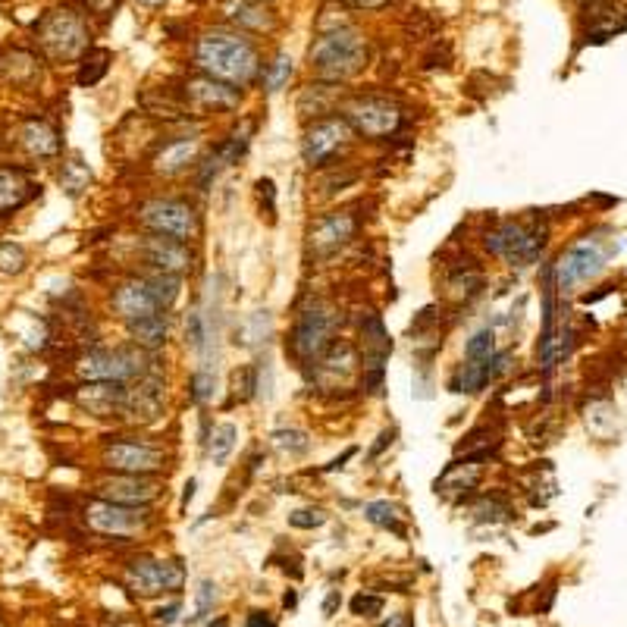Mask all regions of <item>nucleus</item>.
Here are the masks:
<instances>
[{"label": "nucleus", "mask_w": 627, "mask_h": 627, "mask_svg": "<svg viewBox=\"0 0 627 627\" xmlns=\"http://www.w3.org/2000/svg\"><path fill=\"white\" fill-rule=\"evenodd\" d=\"M195 66L204 76L220 79L232 88H248L258 79L261 54L254 48V41L239 32H204L195 44Z\"/></svg>", "instance_id": "nucleus-1"}, {"label": "nucleus", "mask_w": 627, "mask_h": 627, "mask_svg": "<svg viewBox=\"0 0 627 627\" xmlns=\"http://www.w3.org/2000/svg\"><path fill=\"white\" fill-rule=\"evenodd\" d=\"M217 599H220V587L214 584V580H201L198 593H195V615L189 618V624L204 621L207 615H211V609L217 606Z\"/></svg>", "instance_id": "nucleus-41"}, {"label": "nucleus", "mask_w": 627, "mask_h": 627, "mask_svg": "<svg viewBox=\"0 0 627 627\" xmlns=\"http://www.w3.org/2000/svg\"><path fill=\"white\" fill-rule=\"evenodd\" d=\"M167 411V383L160 374H145L132 383H126L123 392V405H120V417L129 424L148 427L157 424Z\"/></svg>", "instance_id": "nucleus-14"}, {"label": "nucleus", "mask_w": 627, "mask_h": 627, "mask_svg": "<svg viewBox=\"0 0 627 627\" xmlns=\"http://www.w3.org/2000/svg\"><path fill=\"white\" fill-rule=\"evenodd\" d=\"M270 446L280 455L301 458V455H308V449H311V436L305 430H298V427H283V430L270 433Z\"/></svg>", "instance_id": "nucleus-33"}, {"label": "nucleus", "mask_w": 627, "mask_h": 627, "mask_svg": "<svg viewBox=\"0 0 627 627\" xmlns=\"http://www.w3.org/2000/svg\"><path fill=\"white\" fill-rule=\"evenodd\" d=\"M123 383H85L76 392V402L98 417H120V405H123Z\"/></svg>", "instance_id": "nucleus-23"}, {"label": "nucleus", "mask_w": 627, "mask_h": 627, "mask_svg": "<svg viewBox=\"0 0 627 627\" xmlns=\"http://www.w3.org/2000/svg\"><path fill=\"white\" fill-rule=\"evenodd\" d=\"M214 396H217V374L207 367H198L189 377V399L195 405H207V402H214Z\"/></svg>", "instance_id": "nucleus-39"}, {"label": "nucleus", "mask_w": 627, "mask_h": 627, "mask_svg": "<svg viewBox=\"0 0 627 627\" xmlns=\"http://www.w3.org/2000/svg\"><path fill=\"white\" fill-rule=\"evenodd\" d=\"M113 627H138L135 621H113Z\"/></svg>", "instance_id": "nucleus-58"}, {"label": "nucleus", "mask_w": 627, "mask_h": 627, "mask_svg": "<svg viewBox=\"0 0 627 627\" xmlns=\"http://www.w3.org/2000/svg\"><path fill=\"white\" fill-rule=\"evenodd\" d=\"M19 145L26 148V154L38 157V160H48V157H57L63 142H60V132L48 123V120H26L19 129Z\"/></svg>", "instance_id": "nucleus-24"}, {"label": "nucleus", "mask_w": 627, "mask_h": 627, "mask_svg": "<svg viewBox=\"0 0 627 627\" xmlns=\"http://www.w3.org/2000/svg\"><path fill=\"white\" fill-rule=\"evenodd\" d=\"M493 380V367L490 361H464L458 364V370L449 380V389L458 392V396H477L480 389H486Z\"/></svg>", "instance_id": "nucleus-28"}, {"label": "nucleus", "mask_w": 627, "mask_h": 627, "mask_svg": "<svg viewBox=\"0 0 627 627\" xmlns=\"http://www.w3.org/2000/svg\"><path fill=\"white\" fill-rule=\"evenodd\" d=\"M145 280H148V286H151V292H154V298H157V305H160V311L164 314H170L173 308H176V301H179V295H182V276H173V273H145Z\"/></svg>", "instance_id": "nucleus-31"}, {"label": "nucleus", "mask_w": 627, "mask_h": 627, "mask_svg": "<svg viewBox=\"0 0 627 627\" xmlns=\"http://www.w3.org/2000/svg\"><path fill=\"white\" fill-rule=\"evenodd\" d=\"M308 63L320 82L339 85L367 66V38L355 26H333L314 38Z\"/></svg>", "instance_id": "nucleus-2"}, {"label": "nucleus", "mask_w": 627, "mask_h": 627, "mask_svg": "<svg viewBox=\"0 0 627 627\" xmlns=\"http://www.w3.org/2000/svg\"><path fill=\"white\" fill-rule=\"evenodd\" d=\"M185 101H189V107L204 110V113H232V110H239L242 95H239V88L201 73L185 82Z\"/></svg>", "instance_id": "nucleus-19"}, {"label": "nucleus", "mask_w": 627, "mask_h": 627, "mask_svg": "<svg viewBox=\"0 0 627 627\" xmlns=\"http://www.w3.org/2000/svg\"><path fill=\"white\" fill-rule=\"evenodd\" d=\"M471 515L480 524H496V521H505L508 515H512V508H508V502H502L499 496H480L477 505L471 508Z\"/></svg>", "instance_id": "nucleus-40"}, {"label": "nucleus", "mask_w": 627, "mask_h": 627, "mask_svg": "<svg viewBox=\"0 0 627 627\" xmlns=\"http://www.w3.org/2000/svg\"><path fill=\"white\" fill-rule=\"evenodd\" d=\"M110 308L123 323H132L138 317H151V314H164L157 305L151 286H148V280H145V273L129 276V280H123L120 286H116L113 295H110Z\"/></svg>", "instance_id": "nucleus-18"}, {"label": "nucleus", "mask_w": 627, "mask_h": 627, "mask_svg": "<svg viewBox=\"0 0 627 627\" xmlns=\"http://www.w3.org/2000/svg\"><path fill=\"white\" fill-rule=\"evenodd\" d=\"M339 606H342V596H339V590H330L327 602H323V615H333Z\"/></svg>", "instance_id": "nucleus-52"}, {"label": "nucleus", "mask_w": 627, "mask_h": 627, "mask_svg": "<svg viewBox=\"0 0 627 627\" xmlns=\"http://www.w3.org/2000/svg\"><path fill=\"white\" fill-rule=\"evenodd\" d=\"M606 261H609V248L599 239H584V242L571 245L562 258L552 264L555 289H559L562 295L577 292L580 286H587L590 280H596V276L606 270Z\"/></svg>", "instance_id": "nucleus-11"}, {"label": "nucleus", "mask_w": 627, "mask_h": 627, "mask_svg": "<svg viewBox=\"0 0 627 627\" xmlns=\"http://www.w3.org/2000/svg\"><path fill=\"white\" fill-rule=\"evenodd\" d=\"M195 486H198V480H189V483H185V490H182V508H189V502L195 499Z\"/></svg>", "instance_id": "nucleus-54"}, {"label": "nucleus", "mask_w": 627, "mask_h": 627, "mask_svg": "<svg viewBox=\"0 0 627 627\" xmlns=\"http://www.w3.org/2000/svg\"><path fill=\"white\" fill-rule=\"evenodd\" d=\"M85 4H88V10H91V13L107 16L116 4H120V0H85Z\"/></svg>", "instance_id": "nucleus-49"}, {"label": "nucleus", "mask_w": 627, "mask_h": 627, "mask_svg": "<svg viewBox=\"0 0 627 627\" xmlns=\"http://www.w3.org/2000/svg\"><path fill=\"white\" fill-rule=\"evenodd\" d=\"M104 458V468L113 471V474H138V477H157L164 474L167 468V449L157 446V443H148L142 436H116L104 446L101 452Z\"/></svg>", "instance_id": "nucleus-9"}, {"label": "nucleus", "mask_w": 627, "mask_h": 627, "mask_svg": "<svg viewBox=\"0 0 627 627\" xmlns=\"http://www.w3.org/2000/svg\"><path fill=\"white\" fill-rule=\"evenodd\" d=\"M352 455H355V449H345V452H342L339 458H333V461H330V464H327V468H323V471H339V468H345V461L352 458Z\"/></svg>", "instance_id": "nucleus-53"}, {"label": "nucleus", "mask_w": 627, "mask_h": 627, "mask_svg": "<svg viewBox=\"0 0 627 627\" xmlns=\"http://www.w3.org/2000/svg\"><path fill=\"white\" fill-rule=\"evenodd\" d=\"M361 217L355 207H342V211L320 214L308 226V251L314 258H333L336 251H342L348 242L358 236Z\"/></svg>", "instance_id": "nucleus-15"}, {"label": "nucleus", "mask_w": 627, "mask_h": 627, "mask_svg": "<svg viewBox=\"0 0 627 627\" xmlns=\"http://www.w3.org/2000/svg\"><path fill=\"white\" fill-rule=\"evenodd\" d=\"M35 35H38V48L44 51V57L54 63H73L91 51L88 22L73 7H57L48 16H41Z\"/></svg>", "instance_id": "nucleus-4"}, {"label": "nucleus", "mask_w": 627, "mask_h": 627, "mask_svg": "<svg viewBox=\"0 0 627 627\" xmlns=\"http://www.w3.org/2000/svg\"><path fill=\"white\" fill-rule=\"evenodd\" d=\"M364 518L380 527V530H392L396 537H405V524H402V508L389 499H374L364 505Z\"/></svg>", "instance_id": "nucleus-30"}, {"label": "nucleus", "mask_w": 627, "mask_h": 627, "mask_svg": "<svg viewBox=\"0 0 627 627\" xmlns=\"http://www.w3.org/2000/svg\"><path fill=\"white\" fill-rule=\"evenodd\" d=\"M185 345L195 348V352L207 345V317L201 311H189V317H185Z\"/></svg>", "instance_id": "nucleus-44"}, {"label": "nucleus", "mask_w": 627, "mask_h": 627, "mask_svg": "<svg viewBox=\"0 0 627 627\" xmlns=\"http://www.w3.org/2000/svg\"><path fill=\"white\" fill-rule=\"evenodd\" d=\"M138 261H142L151 273H173L185 276L195 270V251L189 242L154 236L148 232L145 239H138Z\"/></svg>", "instance_id": "nucleus-16"}, {"label": "nucleus", "mask_w": 627, "mask_h": 627, "mask_svg": "<svg viewBox=\"0 0 627 627\" xmlns=\"http://www.w3.org/2000/svg\"><path fill=\"white\" fill-rule=\"evenodd\" d=\"M549 242V229L537 220H502L483 236V248L508 267H530Z\"/></svg>", "instance_id": "nucleus-5"}, {"label": "nucleus", "mask_w": 627, "mask_h": 627, "mask_svg": "<svg viewBox=\"0 0 627 627\" xmlns=\"http://www.w3.org/2000/svg\"><path fill=\"white\" fill-rule=\"evenodd\" d=\"M342 120L367 142H386L405 126V110L386 95H355L342 104Z\"/></svg>", "instance_id": "nucleus-6"}, {"label": "nucleus", "mask_w": 627, "mask_h": 627, "mask_svg": "<svg viewBox=\"0 0 627 627\" xmlns=\"http://www.w3.org/2000/svg\"><path fill=\"white\" fill-rule=\"evenodd\" d=\"M380 627H414V618L408 612H396V615H389Z\"/></svg>", "instance_id": "nucleus-50"}, {"label": "nucleus", "mask_w": 627, "mask_h": 627, "mask_svg": "<svg viewBox=\"0 0 627 627\" xmlns=\"http://www.w3.org/2000/svg\"><path fill=\"white\" fill-rule=\"evenodd\" d=\"M41 73V60L29 51H7L0 57V76L13 85H29Z\"/></svg>", "instance_id": "nucleus-29"}, {"label": "nucleus", "mask_w": 627, "mask_h": 627, "mask_svg": "<svg viewBox=\"0 0 627 627\" xmlns=\"http://www.w3.org/2000/svg\"><path fill=\"white\" fill-rule=\"evenodd\" d=\"M254 392H258V367H254V364L239 367L236 374H232V399L248 402Z\"/></svg>", "instance_id": "nucleus-42"}, {"label": "nucleus", "mask_w": 627, "mask_h": 627, "mask_svg": "<svg viewBox=\"0 0 627 627\" xmlns=\"http://www.w3.org/2000/svg\"><path fill=\"white\" fill-rule=\"evenodd\" d=\"M490 455H468L464 461H452L449 468L436 477V493L443 496H464L477 490V483L483 480V461Z\"/></svg>", "instance_id": "nucleus-21"}, {"label": "nucleus", "mask_w": 627, "mask_h": 627, "mask_svg": "<svg viewBox=\"0 0 627 627\" xmlns=\"http://www.w3.org/2000/svg\"><path fill=\"white\" fill-rule=\"evenodd\" d=\"M135 4H142V7H164L167 0H135Z\"/></svg>", "instance_id": "nucleus-55"}, {"label": "nucleus", "mask_w": 627, "mask_h": 627, "mask_svg": "<svg viewBox=\"0 0 627 627\" xmlns=\"http://www.w3.org/2000/svg\"><path fill=\"white\" fill-rule=\"evenodd\" d=\"M327 512H323V508H295V512H289V527H295V530H317V527H323L327 524Z\"/></svg>", "instance_id": "nucleus-45"}, {"label": "nucleus", "mask_w": 627, "mask_h": 627, "mask_svg": "<svg viewBox=\"0 0 627 627\" xmlns=\"http://www.w3.org/2000/svg\"><path fill=\"white\" fill-rule=\"evenodd\" d=\"M129 330V339L135 348H142V352L154 355L160 352L167 342H170V317L167 314H151V317H138L132 323H126Z\"/></svg>", "instance_id": "nucleus-25"}, {"label": "nucleus", "mask_w": 627, "mask_h": 627, "mask_svg": "<svg viewBox=\"0 0 627 627\" xmlns=\"http://www.w3.org/2000/svg\"><path fill=\"white\" fill-rule=\"evenodd\" d=\"M295 602H298V596H295V593H286L283 606H286V609H295Z\"/></svg>", "instance_id": "nucleus-56"}, {"label": "nucleus", "mask_w": 627, "mask_h": 627, "mask_svg": "<svg viewBox=\"0 0 627 627\" xmlns=\"http://www.w3.org/2000/svg\"><path fill=\"white\" fill-rule=\"evenodd\" d=\"M355 142V132L348 126L342 116H320L314 120L305 135H301V160L311 167V170H323L336 164V157H342L348 148Z\"/></svg>", "instance_id": "nucleus-10"}, {"label": "nucleus", "mask_w": 627, "mask_h": 627, "mask_svg": "<svg viewBox=\"0 0 627 627\" xmlns=\"http://www.w3.org/2000/svg\"><path fill=\"white\" fill-rule=\"evenodd\" d=\"M85 524L101 537H138L151 527V512L148 508L95 499L85 505Z\"/></svg>", "instance_id": "nucleus-13"}, {"label": "nucleus", "mask_w": 627, "mask_h": 627, "mask_svg": "<svg viewBox=\"0 0 627 627\" xmlns=\"http://www.w3.org/2000/svg\"><path fill=\"white\" fill-rule=\"evenodd\" d=\"M160 496V480L154 477H138V474H113L101 483V499L148 508Z\"/></svg>", "instance_id": "nucleus-20"}, {"label": "nucleus", "mask_w": 627, "mask_h": 627, "mask_svg": "<svg viewBox=\"0 0 627 627\" xmlns=\"http://www.w3.org/2000/svg\"><path fill=\"white\" fill-rule=\"evenodd\" d=\"M236 439H239V427L236 424H214L211 436L204 439L207 443V458L214 464H226L232 449H236Z\"/></svg>", "instance_id": "nucleus-32"}, {"label": "nucleus", "mask_w": 627, "mask_h": 627, "mask_svg": "<svg viewBox=\"0 0 627 627\" xmlns=\"http://www.w3.org/2000/svg\"><path fill=\"white\" fill-rule=\"evenodd\" d=\"M110 60H113V54H110L107 48H95V51H88V54L82 57V66H79V85H82V88L98 85V82L107 76Z\"/></svg>", "instance_id": "nucleus-36"}, {"label": "nucleus", "mask_w": 627, "mask_h": 627, "mask_svg": "<svg viewBox=\"0 0 627 627\" xmlns=\"http://www.w3.org/2000/svg\"><path fill=\"white\" fill-rule=\"evenodd\" d=\"M32 195H35V185L26 173L13 167H0V217L19 211L22 204L32 201Z\"/></svg>", "instance_id": "nucleus-26"}, {"label": "nucleus", "mask_w": 627, "mask_h": 627, "mask_svg": "<svg viewBox=\"0 0 627 627\" xmlns=\"http://www.w3.org/2000/svg\"><path fill=\"white\" fill-rule=\"evenodd\" d=\"M449 295L455 298V301H471V298H477L480 295V289H483V273L480 270H455L452 276H449Z\"/></svg>", "instance_id": "nucleus-37"}, {"label": "nucleus", "mask_w": 627, "mask_h": 627, "mask_svg": "<svg viewBox=\"0 0 627 627\" xmlns=\"http://www.w3.org/2000/svg\"><path fill=\"white\" fill-rule=\"evenodd\" d=\"M179 612H182V602H179V599H173L170 606H160V609H157L154 621H157V624H164V627H170V624L179 618Z\"/></svg>", "instance_id": "nucleus-47"}, {"label": "nucleus", "mask_w": 627, "mask_h": 627, "mask_svg": "<svg viewBox=\"0 0 627 627\" xmlns=\"http://www.w3.org/2000/svg\"><path fill=\"white\" fill-rule=\"evenodd\" d=\"M207 627H229V618H217V621H211Z\"/></svg>", "instance_id": "nucleus-57"}, {"label": "nucleus", "mask_w": 627, "mask_h": 627, "mask_svg": "<svg viewBox=\"0 0 627 627\" xmlns=\"http://www.w3.org/2000/svg\"><path fill=\"white\" fill-rule=\"evenodd\" d=\"M223 13L239 29H251V32L273 29V13L264 0H223Z\"/></svg>", "instance_id": "nucleus-27"}, {"label": "nucleus", "mask_w": 627, "mask_h": 627, "mask_svg": "<svg viewBox=\"0 0 627 627\" xmlns=\"http://www.w3.org/2000/svg\"><path fill=\"white\" fill-rule=\"evenodd\" d=\"M29 264V254L22 245H13V242H4L0 245V273H22Z\"/></svg>", "instance_id": "nucleus-43"}, {"label": "nucleus", "mask_w": 627, "mask_h": 627, "mask_svg": "<svg viewBox=\"0 0 627 627\" xmlns=\"http://www.w3.org/2000/svg\"><path fill=\"white\" fill-rule=\"evenodd\" d=\"M201 132H185V135H176V138H167L164 145H160L151 157V170L157 176H164V179H173V176H182L185 170H192L198 167V160H201Z\"/></svg>", "instance_id": "nucleus-17"}, {"label": "nucleus", "mask_w": 627, "mask_h": 627, "mask_svg": "<svg viewBox=\"0 0 627 627\" xmlns=\"http://www.w3.org/2000/svg\"><path fill=\"white\" fill-rule=\"evenodd\" d=\"M126 587L135 596H160V593H179L185 587V568L176 559H151L142 555L126 565Z\"/></svg>", "instance_id": "nucleus-12"}, {"label": "nucleus", "mask_w": 627, "mask_h": 627, "mask_svg": "<svg viewBox=\"0 0 627 627\" xmlns=\"http://www.w3.org/2000/svg\"><path fill=\"white\" fill-rule=\"evenodd\" d=\"M496 355V330L483 327L464 342V361H490Z\"/></svg>", "instance_id": "nucleus-38"}, {"label": "nucleus", "mask_w": 627, "mask_h": 627, "mask_svg": "<svg viewBox=\"0 0 627 627\" xmlns=\"http://www.w3.org/2000/svg\"><path fill=\"white\" fill-rule=\"evenodd\" d=\"M383 596H374V593H367V590H361L355 599H352V615H358V618H374V615H380L383 612Z\"/></svg>", "instance_id": "nucleus-46"}, {"label": "nucleus", "mask_w": 627, "mask_h": 627, "mask_svg": "<svg viewBox=\"0 0 627 627\" xmlns=\"http://www.w3.org/2000/svg\"><path fill=\"white\" fill-rule=\"evenodd\" d=\"M88 182H91V170L82 157H69L63 170H60V185H63V192L69 198H79L85 189H88Z\"/></svg>", "instance_id": "nucleus-35"}, {"label": "nucleus", "mask_w": 627, "mask_h": 627, "mask_svg": "<svg viewBox=\"0 0 627 627\" xmlns=\"http://www.w3.org/2000/svg\"><path fill=\"white\" fill-rule=\"evenodd\" d=\"M292 73H295V60H292L286 51H280V54H276V57L264 66V73H261V82H264V91H267V95H276V91H283V88L289 85Z\"/></svg>", "instance_id": "nucleus-34"}, {"label": "nucleus", "mask_w": 627, "mask_h": 627, "mask_svg": "<svg viewBox=\"0 0 627 627\" xmlns=\"http://www.w3.org/2000/svg\"><path fill=\"white\" fill-rule=\"evenodd\" d=\"M587 26L593 41H606L627 29V7L621 0H587Z\"/></svg>", "instance_id": "nucleus-22"}, {"label": "nucleus", "mask_w": 627, "mask_h": 627, "mask_svg": "<svg viewBox=\"0 0 627 627\" xmlns=\"http://www.w3.org/2000/svg\"><path fill=\"white\" fill-rule=\"evenodd\" d=\"M339 330H342V311L333 301L317 298L295 314L292 333L286 339V352L298 361V367H314L336 345Z\"/></svg>", "instance_id": "nucleus-3"}, {"label": "nucleus", "mask_w": 627, "mask_h": 627, "mask_svg": "<svg viewBox=\"0 0 627 627\" xmlns=\"http://www.w3.org/2000/svg\"><path fill=\"white\" fill-rule=\"evenodd\" d=\"M245 627H276V621H273L267 612L254 609V612H248V618H245Z\"/></svg>", "instance_id": "nucleus-48"}, {"label": "nucleus", "mask_w": 627, "mask_h": 627, "mask_svg": "<svg viewBox=\"0 0 627 627\" xmlns=\"http://www.w3.org/2000/svg\"><path fill=\"white\" fill-rule=\"evenodd\" d=\"M348 7H355V10H380L386 0H345Z\"/></svg>", "instance_id": "nucleus-51"}, {"label": "nucleus", "mask_w": 627, "mask_h": 627, "mask_svg": "<svg viewBox=\"0 0 627 627\" xmlns=\"http://www.w3.org/2000/svg\"><path fill=\"white\" fill-rule=\"evenodd\" d=\"M0 627H7V624H4V621H0Z\"/></svg>", "instance_id": "nucleus-59"}, {"label": "nucleus", "mask_w": 627, "mask_h": 627, "mask_svg": "<svg viewBox=\"0 0 627 627\" xmlns=\"http://www.w3.org/2000/svg\"><path fill=\"white\" fill-rule=\"evenodd\" d=\"M151 355L142 348H95V352H85L76 364L79 377L85 383H132L154 370L145 364Z\"/></svg>", "instance_id": "nucleus-8"}, {"label": "nucleus", "mask_w": 627, "mask_h": 627, "mask_svg": "<svg viewBox=\"0 0 627 627\" xmlns=\"http://www.w3.org/2000/svg\"><path fill=\"white\" fill-rule=\"evenodd\" d=\"M138 223H142L154 236H167L179 242H195L201 232V214L192 201L157 195L138 204Z\"/></svg>", "instance_id": "nucleus-7"}]
</instances>
